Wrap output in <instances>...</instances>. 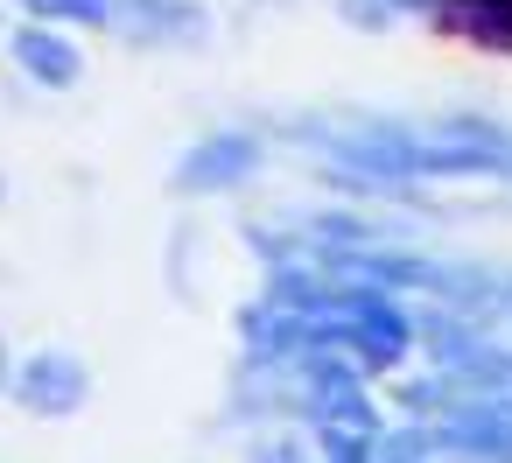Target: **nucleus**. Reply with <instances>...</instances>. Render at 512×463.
I'll use <instances>...</instances> for the list:
<instances>
[{"mask_svg":"<svg viewBox=\"0 0 512 463\" xmlns=\"http://www.w3.org/2000/svg\"><path fill=\"white\" fill-rule=\"evenodd\" d=\"M435 442L463 456H512V407H463L435 428Z\"/></svg>","mask_w":512,"mask_h":463,"instance_id":"20e7f679","label":"nucleus"},{"mask_svg":"<svg viewBox=\"0 0 512 463\" xmlns=\"http://www.w3.org/2000/svg\"><path fill=\"white\" fill-rule=\"evenodd\" d=\"M15 64H22L36 85H78V71H85L78 43L57 36V29H22V36H15Z\"/></svg>","mask_w":512,"mask_h":463,"instance_id":"39448f33","label":"nucleus"},{"mask_svg":"<svg viewBox=\"0 0 512 463\" xmlns=\"http://www.w3.org/2000/svg\"><path fill=\"white\" fill-rule=\"evenodd\" d=\"M435 29L470 50L512 57V0H435Z\"/></svg>","mask_w":512,"mask_h":463,"instance_id":"f03ea898","label":"nucleus"},{"mask_svg":"<svg viewBox=\"0 0 512 463\" xmlns=\"http://www.w3.org/2000/svg\"><path fill=\"white\" fill-rule=\"evenodd\" d=\"M43 22H120L113 0H29Z\"/></svg>","mask_w":512,"mask_h":463,"instance_id":"423d86ee","label":"nucleus"},{"mask_svg":"<svg viewBox=\"0 0 512 463\" xmlns=\"http://www.w3.org/2000/svg\"><path fill=\"white\" fill-rule=\"evenodd\" d=\"M0 379H8V344H0Z\"/></svg>","mask_w":512,"mask_h":463,"instance_id":"0eeeda50","label":"nucleus"},{"mask_svg":"<svg viewBox=\"0 0 512 463\" xmlns=\"http://www.w3.org/2000/svg\"><path fill=\"white\" fill-rule=\"evenodd\" d=\"M253 169H260L253 134H211L183 155V190H225V183H246Z\"/></svg>","mask_w":512,"mask_h":463,"instance_id":"7ed1b4c3","label":"nucleus"},{"mask_svg":"<svg viewBox=\"0 0 512 463\" xmlns=\"http://www.w3.org/2000/svg\"><path fill=\"white\" fill-rule=\"evenodd\" d=\"M15 393H22V407H36V414H71V407L92 393V372H85V358H71V351H36V358L15 372Z\"/></svg>","mask_w":512,"mask_h":463,"instance_id":"f257e3e1","label":"nucleus"}]
</instances>
